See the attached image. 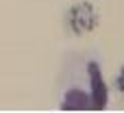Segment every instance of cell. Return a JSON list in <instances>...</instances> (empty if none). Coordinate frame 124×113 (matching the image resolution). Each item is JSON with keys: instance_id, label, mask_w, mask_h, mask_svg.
<instances>
[{"instance_id": "obj_1", "label": "cell", "mask_w": 124, "mask_h": 113, "mask_svg": "<svg viewBox=\"0 0 124 113\" xmlns=\"http://www.w3.org/2000/svg\"><path fill=\"white\" fill-rule=\"evenodd\" d=\"M63 22H65V28L72 35L83 37V35L96 30V26H98V11H96V7L89 0H81V2H74L65 11Z\"/></svg>"}, {"instance_id": "obj_2", "label": "cell", "mask_w": 124, "mask_h": 113, "mask_svg": "<svg viewBox=\"0 0 124 113\" xmlns=\"http://www.w3.org/2000/svg\"><path fill=\"white\" fill-rule=\"evenodd\" d=\"M87 76H89V83H92L89 109L92 111H102L109 105V87H107L105 76H102V70H100V65L96 61H89L87 63Z\"/></svg>"}, {"instance_id": "obj_3", "label": "cell", "mask_w": 124, "mask_h": 113, "mask_svg": "<svg viewBox=\"0 0 124 113\" xmlns=\"http://www.w3.org/2000/svg\"><path fill=\"white\" fill-rule=\"evenodd\" d=\"M61 111H89V96L81 89H70L61 100Z\"/></svg>"}, {"instance_id": "obj_4", "label": "cell", "mask_w": 124, "mask_h": 113, "mask_svg": "<svg viewBox=\"0 0 124 113\" xmlns=\"http://www.w3.org/2000/svg\"><path fill=\"white\" fill-rule=\"evenodd\" d=\"M116 87H118V91H122V94H124V65L120 68V72H118V78H116Z\"/></svg>"}]
</instances>
